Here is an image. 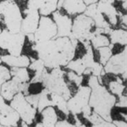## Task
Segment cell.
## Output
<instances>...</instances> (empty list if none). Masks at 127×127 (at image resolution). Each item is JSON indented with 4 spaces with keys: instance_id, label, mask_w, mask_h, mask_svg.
<instances>
[{
    "instance_id": "obj_1",
    "label": "cell",
    "mask_w": 127,
    "mask_h": 127,
    "mask_svg": "<svg viewBox=\"0 0 127 127\" xmlns=\"http://www.w3.org/2000/svg\"><path fill=\"white\" fill-rule=\"evenodd\" d=\"M38 59L49 69L64 67L73 59L75 47L69 36L55 37L45 42L35 43Z\"/></svg>"
},
{
    "instance_id": "obj_2",
    "label": "cell",
    "mask_w": 127,
    "mask_h": 127,
    "mask_svg": "<svg viewBox=\"0 0 127 127\" xmlns=\"http://www.w3.org/2000/svg\"><path fill=\"white\" fill-rule=\"evenodd\" d=\"M88 86L91 88L88 104L93 111L97 113L104 120L112 122L110 112L115 105L117 97L107 90L104 86L101 85L97 80V76L90 75Z\"/></svg>"
},
{
    "instance_id": "obj_3",
    "label": "cell",
    "mask_w": 127,
    "mask_h": 127,
    "mask_svg": "<svg viewBox=\"0 0 127 127\" xmlns=\"http://www.w3.org/2000/svg\"><path fill=\"white\" fill-rule=\"evenodd\" d=\"M20 8L15 0L0 1V25L11 33L20 32L22 21Z\"/></svg>"
},
{
    "instance_id": "obj_4",
    "label": "cell",
    "mask_w": 127,
    "mask_h": 127,
    "mask_svg": "<svg viewBox=\"0 0 127 127\" xmlns=\"http://www.w3.org/2000/svg\"><path fill=\"white\" fill-rule=\"evenodd\" d=\"M94 26V21L91 17L85 14H81L74 20L70 35L82 43L89 42L95 36V30H93Z\"/></svg>"
},
{
    "instance_id": "obj_5",
    "label": "cell",
    "mask_w": 127,
    "mask_h": 127,
    "mask_svg": "<svg viewBox=\"0 0 127 127\" xmlns=\"http://www.w3.org/2000/svg\"><path fill=\"white\" fill-rule=\"evenodd\" d=\"M26 39V35L22 32L11 33L7 30L0 32V48L13 56H20Z\"/></svg>"
},
{
    "instance_id": "obj_6",
    "label": "cell",
    "mask_w": 127,
    "mask_h": 127,
    "mask_svg": "<svg viewBox=\"0 0 127 127\" xmlns=\"http://www.w3.org/2000/svg\"><path fill=\"white\" fill-rule=\"evenodd\" d=\"M42 82L44 88L48 90L50 93H56L62 96L65 100H68L71 97L69 90L64 80V75H56L52 73H49L48 69H45L42 71Z\"/></svg>"
},
{
    "instance_id": "obj_7",
    "label": "cell",
    "mask_w": 127,
    "mask_h": 127,
    "mask_svg": "<svg viewBox=\"0 0 127 127\" xmlns=\"http://www.w3.org/2000/svg\"><path fill=\"white\" fill-rule=\"evenodd\" d=\"M10 106L19 114L20 117L28 126L32 124L36 114V108H35L26 99V97L22 93H18L14 96L11 100Z\"/></svg>"
},
{
    "instance_id": "obj_8",
    "label": "cell",
    "mask_w": 127,
    "mask_h": 127,
    "mask_svg": "<svg viewBox=\"0 0 127 127\" xmlns=\"http://www.w3.org/2000/svg\"><path fill=\"white\" fill-rule=\"evenodd\" d=\"M90 93H91L90 87L80 86L76 93L69 99H68V102H66L69 112L72 113L74 114L81 113V109L88 104Z\"/></svg>"
},
{
    "instance_id": "obj_9",
    "label": "cell",
    "mask_w": 127,
    "mask_h": 127,
    "mask_svg": "<svg viewBox=\"0 0 127 127\" xmlns=\"http://www.w3.org/2000/svg\"><path fill=\"white\" fill-rule=\"evenodd\" d=\"M57 26L54 21L47 16H42L39 19V23L34 32L35 42H45L53 39L56 36Z\"/></svg>"
},
{
    "instance_id": "obj_10",
    "label": "cell",
    "mask_w": 127,
    "mask_h": 127,
    "mask_svg": "<svg viewBox=\"0 0 127 127\" xmlns=\"http://www.w3.org/2000/svg\"><path fill=\"white\" fill-rule=\"evenodd\" d=\"M28 83L27 82H20L18 80L12 77L9 81H5L2 84L0 95L6 101H11L14 96L18 93H22L25 96L28 94L27 92Z\"/></svg>"
},
{
    "instance_id": "obj_11",
    "label": "cell",
    "mask_w": 127,
    "mask_h": 127,
    "mask_svg": "<svg viewBox=\"0 0 127 127\" xmlns=\"http://www.w3.org/2000/svg\"><path fill=\"white\" fill-rule=\"evenodd\" d=\"M126 46L119 54L111 56L108 62L104 65L105 73L113 74V75H121L124 72H126Z\"/></svg>"
},
{
    "instance_id": "obj_12",
    "label": "cell",
    "mask_w": 127,
    "mask_h": 127,
    "mask_svg": "<svg viewBox=\"0 0 127 127\" xmlns=\"http://www.w3.org/2000/svg\"><path fill=\"white\" fill-rule=\"evenodd\" d=\"M20 115L11 106L4 103V99L0 95V126H17Z\"/></svg>"
},
{
    "instance_id": "obj_13",
    "label": "cell",
    "mask_w": 127,
    "mask_h": 127,
    "mask_svg": "<svg viewBox=\"0 0 127 127\" xmlns=\"http://www.w3.org/2000/svg\"><path fill=\"white\" fill-rule=\"evenodd\" d=\"M25 17L22 18L20 32L25 35L34 33L39 23V13L36 9H26L23 11Z\"/></svg>"
},
{
    "instance_id": "obj_14",
    "label": "cell",
    "mask_w": 127,
    "mask_h": 127,
    "mask_svg": "<svg viewBox=\"0 0 127 127\" xmlns=\"http://www.w3.org/2000/svg\"><path fill=\"white\" fill-rule=\"evenodd\" d=\"M54 21L57 26V34L55 37L60 36H69L71 34L72 20L69 17L62 14L59 9L53 13Z\"/></svg>"
},
{
    "instance_id": "obj_15",
    "label": "cell",
    "mask_w": 127,
    "mask_h": 127,
    "mask_svg": "<svg viewBox=\"0 0 127 127\" xmlns=\"http://www.w3.org/2000/svg\"><path fill=\"white\" fill-rule=\"evenodd\" d=\"M58 0H28L27 9H36L39 15L48 16L57 9Z\"/></svg>"
},
{
    "instance_id": "obj_16",
    "label": "cell",
    "mask_w": 127,
    "mask_h": 127,
    "mask_svg": "<svg viewBox=\"0 0 127 127\" xmlns=\"http://www.w3.org/2000/svg\"><path fill=\"white\" fill-rule=\"evenodd\" d=\"M97 9L101 12L105 18H108V23L111 24L112 26H116L118 24L119 20V15L120 12L113 6L111 3H106L98 2L97 3Z\"/></svg>"
},
{
    "instance_id": "obj_17",
    "label": "cell",
    "mask_w": 127,
    "mask_h": 127,
    "mask_svg": "<svg viewBox=\"0 0 127 127\" xmlns=\"http://www.w3.org/2000/svg\"><path fill=\"white\" fill-rule=\"evenodd\" d=\"M1 61L10 67H26L27 68L31 64L29 57L25 54H20V56H13L10 54L2 55Z\"/></svg>"
},
{
    "instance_id": "obj_18",
    "label": "cell",
    "mask_w": 127,
    "mask_h": 127,
    "mask_svg": "<svg viewBox=\"0 0 127 127\" xmlns=\"http://www.w3.org/2000/svg\"><path fill=\"white\" fill-rule=\"evenodd\" d=\"M57 121L58 116L53 106H48L40 112V122L42 126H55Z\"/></svg>"
},
{
    "instance_id": "obj_19",
    "label": "cell",
    "mask_w": 127,
    "mask_h": 127,
    "mask_svg": "<svg viewBox=\"0 0 127 127\" xmlns=\"http://www.w3.org/2000/svg\"><path fill=\"white\" fill-rule=\"evenodd\" d=\"M87 5L83 0H64L62 8L69 15H77L84 13Z\"/></svg>"
},
{
    "instance_id": "obj_20",
    "label": "cell",
    "mask_w": 127,
    "mask_h": 127,
    "mask_svg": "<svg viewBox=\"0 0 127 127\" xmlns=\"http://www.w3.org/2000/svg\"><path fill=\"white\" fill-rule=\"evenodd\" d=\"M110 41L113 44L119 43L121 45H126L127 42V32L126 29L111 30L109 32Z\"/></svg>"
},
{
    "instance_id": "obj_21",
    "label": "cell",
    "mask_w": 127,
    "mask_h": 127,
    "mask_svg": "<svg viewBox=\"0 0 127 127\" xmlns=\"http://www.w3.org/2000/svg\"><path fill=\"white\" fill-rule=\"evenodd\" d=\"M10 75L20 82H27L30 81L28 70L26 67H11Z\"/></svg>"
},
{
    "instance_id": "obj_22",
    "label": "cell",
    "mask_w": 127,
    "mask_h": 127,
    "mask_svg": "<svg viewBox=\"0 0 127 127\" xmlns=\"http://www.w3.org/2000/svg\"><path fill=\"white\" fill-rule=\"evenodd\" d=\"M87 119L91 122L93 126H115L112 122H108L107 120H105L102 116H100L95 111H92V114L88 116Z\"/></svg>"
},
{
    "instance_id": "obj_23",
    "label": "cell",
    "mask_w": 127,
    "mask_h": 127,
    "mask_svg": "<svg viewBox=\"0 0 127 127\" xmlns=\"http://www.w3.org/2000/svg\"><path fill=\"white\" fill-rule=\"evenodd\" d=\"M91 45L93 48H98L101 47H106L109 46V39L103 34H97L92 38Z\"/></svg>"
},
{
    "instance_id": "obj_24",
    "label": "cell",
    "mask_w": 127,
    "mask_h": 127,
    "mask_svg": "<svg viewBox=\"0 0 127 127\" xmlns=\"http://www.w3.org/2000/svg\"><path fill=\"white\" fill-rule=\"evenodd\" d=\"M11 78L10 70L4 65H0V91H1V86L5 81H9Z\"/></svg>"
},
{
    "instance_id": "obj_25",
    "label": "cell",
    "mask_w": 127,
    "mask_h": 127,
    "mask_svg": "<svg viewBox=\"0 0 127 127\" xmlns=\"http://www.w3.org/2000/svg\"><path fill=\"white\" fill-rule=\"evenodd\" d=\"M119 99L116 100L115 105L119 108H126V96L121 95L118 97Z\"/></svg>"
},
{
    "instance_id": "obj_26",
    "label": "cell",
    "mask_w": 127,
    "mask_h": 127,
    "mask_svg": "<svg viewBox=\"0 0 127 127\" xmlns=\"http://www.w3.org/2000/svg\"><path fill=\"white\" fill-rule=\"evenodd\" d=\"M55 126H70L72 127L73 126L67 121L66 120H59V121H57L56 124H55Z\"/></svg>"
},
{
    "instance_id": "obj_27",
    "label": "cell",
    "mask_w": 127,
    "mask_h": 127,
    "mask_svg": "<svg viewBox=\"0 0 127 127\" xmlns=\"http://www.w3.org/2000/svg\"><path fill=\"white\" fill-rule=\"evenodd\" d=\"M112 123L115 126H119V127H126L127 126L126 121H125V120H113Z\"/></svg>"
},
{
    "instance_id": "obj_28",
    "label": "cell",
    "mask_w": 127,
    "mask_h": 127,
    "mask_svg": "<svg viewBox=\"0 0 127 127\" xmlns=\"http://www.w3.org/2000/svg\"><path fill=\"white\" fill-rule=\"evenodd\" d=\"M98 0H83V2L85 3L86 5H90L92 4V3H97Z\"/></svg>"
},
{
    "instance_id": "obj_29",
    "label": "cell",
    "mask_w": 127,
    "mask_h": 127,
    "mask_svg": "<svg viewBox=\"0 0 127 127\" xmlns=\"http://www.w3.org/2000/svg\"><path fill=\"white\" fill-rule=\"evenodd\" d=\"M99 2H102V3H113L115 2V0H99Z\"/></svg>"
},
{
    "instance_id": "obj_30",
    "label": "cell",
    "mask_w": 127,
    "mask_h": 127,
    "mask_svg": "<svg viewBox=\"0 0 127 127\" xmlns=\"http://www.w3.org/2000/svg\"><path fill=\"white\" fill-rule=\"evenodd\" d=\"M122 8H123V9H124L125 10H126V1L122 2Z\"/></svg>"
},
{
    "instance_id": "obj_31",
    "label": "cell",
    "mask_w": 127,
    "mask_h": 127,
    "mask_svg": "<svg viewBox=\"0 0 127 127\" xmlns=\"http://www.w3.org/2000/svg\"><path fill=\"white\" fill-rule=\"evenodd\" d=\"M119 1H121V2H124V1H126V0H119Z\"/></svg>"
},
{
    "instance_id": "obj_32",
    "label": "cell",
    "mask_w": 127,
    "mask_h": 127,
    "mask_svg": "<svg viewBox=\"0 0 127 127\" xmlns=\"http://www.w3.org/2000/svg\"><path fill=\"white\" fill-rule=\"evenodd\" d=\"M2 61H1V55H0V63H1Z\"/></svg>"
},
{
    "instance_id": "obj_33",
    "label": "cell",
    "mask_w": 127,
    "mask_h": 127,
    "mask_svg": "<svg viewBox=\"0 0 127 127\" xmlns=\"http://www.w3.org/2000/svg\"><path fill=\"white\" fill-rule=\"evenodd\" d=\"M2 32V30H1V29H0V32Z\"/></svg>"
},
{
    "instance_id": "obj_34",
    "label": "cell",
    "mask_w": 127,
    "mask_h": 127,
    "mask_svg": "<svg viewBox=\"0 0 127 127\" xmlns=\"http://www.w3.org/2000/svg\"></svg>"
}]
</instances>
